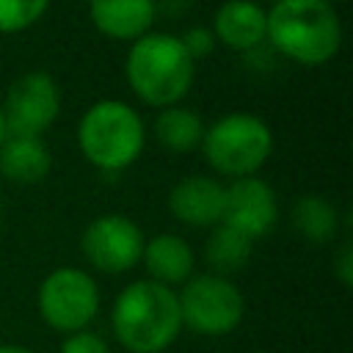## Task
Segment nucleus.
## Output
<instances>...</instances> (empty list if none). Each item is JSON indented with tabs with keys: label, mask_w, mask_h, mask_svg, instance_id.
I'll list each match as a JSON object with an SVG mask.
<instances>
[{
	"label": "nucleus",
	"mask_w": 353,
	"mask_h": 353,
	"mask_svg": "<svg viewBox=\"0 0 353 353\" xmlns=\"http://www.w3.org/2000/svg\"><path fill=\"white\" fill-rule=\"evenodd\" d=\"M204 121L196 110L190 108H182V105H171V108H163L154 119V135L157 141L168 149V152H176V154H185V152H193L201 146V138H204Z\"/></svg>",
	"instance_id": "obj_17"
},
{
	"label": "nucleus",
	"mask_w": 353,
	"mask_h": 353,
	"mask_svg": "<svg viewBox=\"0 0 353 353\" xmlns=\"http://www.w3.org/2000/svg\"><path fill=\"white\" fill-rule=\"evenodd\" d=\"M124 74L132 94L152 108H171L190 91L196 61L174 33H143L127 50Z\"/></svg>",
	"instance_id": "obj_3"
},
{
	"label": "nucleus",
	"mask_w": 353,
	"mask_h": 353,
	"mask_svg": "<svg viewBox=\"0 0 353 353\" xmlns=\"http://www.w3.org/2000/svg\"><path fill=\"white\" fill-rule=\"evenodd\" d=\"M334 273L342 281V287H350L353 284V248H350V243H345L339 248V254L334 259Z\"/></svg>",
	"instance_id": "obj_22"
},
{
	"label": "nucleus",
	"mask_w": 353,
	"mask_h": 353,
	"mask_svg": "<svg viewBox=\"0 0 353 353\" xmlns=\"http://www.w3.org/2000/svg\"><path fill=\"white\" fill-rule=\"evenodd\" d=\"M0 353H33V350L22 345H0Z\"/></svg>",
	"instance_id": "obj_23"
},
{
	"label": "nucleus",
	"mask_w": 353,
	"mask_h": 353,
	"mask_svg": "<svg viewBox=\"0 0 353 353\" xmlns=\"http://www.w3.org/2000/svg\"><path fill=\"white\" fill-rule=\"evenodd\" d=\"M251 3H259V0H251Z\"/></svg>",
	"instance_id": "obj_26"
},
{
	"label": "nucleus",
	"mask_w": 353,
	"mask_h": 353,
	"mask_svg": "<svg viewBox=\"0 0 353 353\" xmlns=\"http://www.w3.org/2000/svg\"><path fill=\"white\" fill-rule=\"evenodd\" d=\"M141 262L152 281L174 290V284H185L193 276L196 256H193V248L182 237L165 232V234H154L152 240L143 243Z\"/></svg>",
	"instance_id": "obj_14"
},
{
	"label": "nucleus",
	"mask_w": 353,
	"mask_h": 353,
	"mask_svg": "<svg viewBox=\"0 0 353 353\" xmlns=\"http://www.w3.org/2000/svg\"><path fill=\"white\" fill-rule=\"evenodd\" d=\"M6 141V121H3V108H0V143Z\"/></svg>",
	"instance_id": "obj_24"
},
{
	"label": "nucleus",
	"mask_w": 353,
	"mask_h": 353,
	"mask_svg": "<svg viewBox=\"0 0 353 353\" xmlns=\"http://www.w3.org/2000/svg\"><path fill=\"white\" fill-rule=\"evenodd\" d=\"M36 306L50 328L61 334L85 331L99 314V287L80 268H58L44 276Z\"/></svg>",
	"instance_id": "obj_7"
},
{
	"label": "nucleus",
	"mask_w": 353,
	"mask_h": 353,
	"mask_svg": "<svg viewBox=\"0 0 353 353\" xmlns=\"http://www.w3.org/2000/svg\"><path fill=\"white\" fill-rule=\"evenodd\" d=\"M110 325L124 350L163 353L182 331L176 292L152 279H138L116 295Z\"/></svg>",
	"instance_id": "obj_1"
},
{
	"label": "nucleus",
	"mask_w": 353,
	"mask_h": 353,
	"mask_svg": "<svg viewBox=\"0 0 353 353\" xmlns=\"http://www.w3.org/2000/svg\"><path fill=\"white\" fill-rule=\"evenodd\" d=\"M61 113V88L47 72H25L6 94L3 121L6 135L41 138Z\"/></svg>",
	"instance_id": "obj_8"
},
{
	"label": "nucleus",
	"mask_w": 353,
	"mask_h": 353,
	"mask_svg": "<svg viewBox=\"0 0 353 353\" xmlns=\"http://www.w3.org/2000/svg\"><path fill=\"white\" fill-rule=\"evenodd\" d=\"M182 328H190L204 336L232 334L245 314V298L234 281L218 273L190 276L176 295Z\"/></svg>",
	"instance_id": "obj_6"
},
{
	"label": "nucleus",
	"mask_w": 353,
	"mask_h": 353,
	"mask_svg": "<svg viewBox=\"0 0 353 353\" xmlns=\"http://www.w3.org/2000/svg\"><path fill=\"white\" fill-rule=\"evenodd\" d=\"M201 149L207 163L223 176H254L273 152L270 127L251 113H226L204 130Z\"/></svg>",
	"instance_id": "obj_5"
},
{
	"label": "nucleus",
	"mask_w": 353,
	"mask_h": 353,
	"mask_svg": "<svg viewBox=\"0 0 353 353\" xmlns=\"http://www.w3.org/2000/svg\"><path fill=\"white\" fill-rule=\"evenodd\" d=\"M226 188L212 176H185L168 193V210L176 221L199 229H212L223 218Z\"/></svg>",
	"instance_id": "obj_11"
},
{
	"label": "nucleus",
	"mask_w": 353,
	"mask_h": 353,
	"mask_svg": "<svg viewBox=\"0 0 353 353\" xmlns=\"http://www.w3.org/2000/svg\"><path fill=\"white\" fill-rule=\"evenodd\" d=\"M179 41H182V47H185V52L193 58V61H199V58H207L212 50H215V36H212V30L210 28H204V25H196V28H188L182 36H179Z\"/></svg>",
	"instance_id": "obj_21"
},
{
	"label": "nucleus",
	"mask_w": 353,
	"mask_h": 353,
	"mask_svg": "<svg viewBox=\"0 0 353 353\" xmlns=\"http://www.w3.org/2000/svg\"><path fill=\"white\" fill-rule=\"evenodd\" d=\"M290 218H292V229L306 243H314V245H323V243L334 240L336 232H339V212L320 193H303V196H298L295 204H292Z\"/></svg>",
	"instance_id": "obj_16"
},
{
	"label": "nucleus",
	"mask_w": 353,
	"mask_h": 353,
	"mask_svg": "<svg viewBox=\"0 0 353 353\" xmlns=\"http://www.w3.org/2000/svg\"><path fill=\"white\" fill-rule=\"evenodd\" d=\"M279 221V201L273 188L259 176H240L226 188L221 223L232 226L251 243L273 232Z\"/></svg>",
	"instance_id": "obj_10"
},
{
	"label": "nucleus",
	"mask_w": 353,
	"mask_h": 353,
	"mask_svg": "<svg viewBox=\"0 0 353 353\" xmlns=\"http://www.w3.org/2000/svg\"><path fill=\"white\" fill-rule=\"evenodd\" d=\"M52 168V154L41 138L6 135L0 143V176L17 185H36Z\"/></svg>",
	"instance_id": "obj_15"
},
{
	"label": "nucleus",
	"mask_w": 353,
	"mask_h": 353,
	"mask_svg": "<svg viewBox=\"0 0 353 353\" xmlns=\"http://www.w3.org/2000/svg\"><path fill=\"white\" fill-rule=\"evenodd\" d=\"M268 14L265 41L273 52L303 63L320 66L342 47V25L325 0H273Z\"/></svg>",
	"instance_id": "obj_2"
},
{
	"label": "nucleus",
	"mask_w": 353,
	"mask_h": 353,
	"mask_svg": "<svg viewBox=\"0 0 353 353\" xmlns=\"http://www.w3.org/2000/svg\"><path fill=\"white\" fill-rule=\"evenodd\" d=\"M58 353H110L105 336H99L97 331H74V334H66V339L61 342V350Z\"/></svg>",
	"instance_id": "obj_20"
},
{
	"label": "nucleus",
	"mask_w": 353,
	"mask_h": 353,
	"mask_svg": "<svg viewBox=\"0 0 353 353\" xmlns=\"http://www.w3.org/2000/svg\"><path fill=\"white\" fill-rule=\"evenodd\" d=\"M143 143V121L121 99H99L80 116L77 146L83 157L99 171H124L141 157Z\"/></svg>",
	"instance_id": "obj_4"
},
{
	"label": "nucleus",
	"mask_w": 353,
	"mask_h": 353,
	"mask_svg": "<svg viewBox=\"0 0 353 353\" xmlns=\"http://www.w3.org/2000/svg\"><path fill=\"white\" fill-rule=\"evenodd\" d=\"M325 3H331V6H334V3H345V0H325Z\"/></svg>",
	"instance_id": "obj_25"
},
{
	"label": "nucleus",
	"mask_w": 353,
	"mask_h": 353,
	"mask_svg": "<svg viewBox=\"0 0 353 353\" xmlns=\"http://www.w3.org/2000/svg\"><path fill=\"white\" fill-rule=\"evenodd\" d=\"M50 8V0H0V33L33 28Z\"/></svg>",
	"instance_id": "obj_19"
},
{
	"label": "nucleus",
	"mask_w": 353,
	"mask_h": 353,
	"mask_svg": "<svg viewBox=\"0 0 353 353\" xmlns=\"http://www.w3.org/2000/svg\"><path fill=\"white\" fill-rule=\"evenodd\" d=\"M143 232L141 226L119 212H108L94 218L83 237L80 248L88 265H94L102 273H127L141 262L143 254Z\"/></svg>",
	"instance_id": "obj_9"
},
{
	"label": "nucleus",
	"mask_w": 353,
	"mask_h": 353,
	"mask_svg": "<svg viewBox=\"0 0 353 353\" xmlns=\"http://www.w3.org/2000/svg\"><path fill=\"white\" fill-rule=\"evenodd\" d=\"M251 248H254V243L248 237H243L240 232H234L226 223H218V226H212V232L207 237L204 256L218 276H229L248 265Z\"/></svg>",
	"instance_id": "obj_18"
},
{
	"label": "nucleus",
	"mask_w": 353,
	"mask_h": 353,
	"mask_svg": "<svg viewBox=\"0 0 353 353\" xmlns=\"http://www.w3.org/2000/svg\"><path fill=\"white\" fill-rule=\"evenodd\" d=\"M88 17L108 39L135 41L149 33L157 8L154 0H88Z\"/></svg>",
	"instance_id": "obj_13"
},
{
	"label": "nucleus",
	"mask_w": 353,
	"mask_h": 353,
	"mask_svg": "<svg viewBox=\"0 0 353 353\" xmlns=\"http://www.w3.org/2000/svg\"><path fill=\"white\" fill-rule=\"evenodd\" d=\"M212 36L215 41L226 44L234 52H248L265 44L268 33V14L259 3L251 0H226L218 6L212 17Z\"/></svg>",
	"instance_id": "obj_12"
}]
</instances>
